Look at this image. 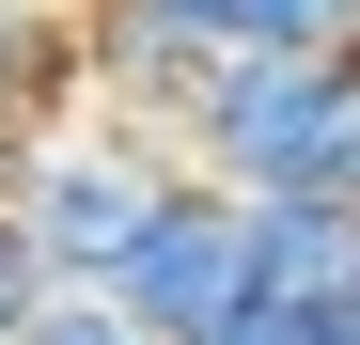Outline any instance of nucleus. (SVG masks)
Segmentation results:
<instances>
[{
	"mask_svg": "<svg viewBox=\"0 0 360 345\" xmlns=\"http://www.w3.org/2000/svg\"><path fill=\"white\" fill-rule=\"evenodd\" d=\"M172 172H188L172 126H141V110H63V126L32 142V172H16V220H32L47 282H110L126 236L172 204Z\"/></svg>",
	"mask_w": 360,
	"mask_h": 345,
	"instance_id": "obj_1",
	"label": "nucleus"
},
{
	"mask_svg": "<svg viewBox=\"0 0 360 345\" xmlns=\"http://www.w3.org/2000/svg\"><path fill=\"white\" fill-rule=\"evenodd\" d=\"M251 189H219V172H172V204L126 236V267H110V299H126L157 345H204L235 299H251Z\"/></svg>",
	"mask_w": 360,
	"mask_h": 345,
	"instance_id": "obj_2",
	"label": "nucleus"
},
{
	"mask_svg": "<svg viewBox=\"0 0 360 345\" xmlns=\"http://www.w3.org/2000/svg\"><path fill=\"white\" fill-rule=\"evenodd\" d=\"M251 267L282 282V299H360V204H345V189L251 204Z\"/></svg>",
	"mask_w": 360,
	"mask_h": 345,
	"instance_id": "obj_3",
	"label": "nucleus"
},
{
	"mask_svg": "<svg viewBox=\"0 0 360 345\" xmlns=\"http://www.w3.org/2000/svg\"><path fill=\"white\" fill-rule=\"evenodd\" d=\"M204 47H345L360 32V0H172Z\"/></svg>",
	"mask_w": 360,
	"mask_h": 345,
	"instance_id": "obj_4",
	"label": "nucleus"
},
{
	"mask_svg": "<svg viewBox=\"0 0 360 345\" xmlns=\"http://www.w3.org/2000/svg\"><path fill=\"white\" fill-rule=\"evenodd\" d=\"M16 345H157L126 299H110V282H47V299H32V330Z\"/></svg>",
	"mask_w": 360,
	"mask_h": 345,
	"instance_id": "obj_5",
	"label": "nucleus"
},
{
	"mask_svg": "<svg viewBox=\"0 0 360 345\" xmlns=\"http://www.w3.org/2000/svg\"><path fill=\"white\" fill-rule=\"evenodd\" d=\"M329 314H345V299H282V282H251L204 345H329Z\"/></svg>",
	"mask_w": 360,
	"mask_h": 345,
	"instance_id": "obj_6",
	"label": "nucleus"
},
{
	"mask_svg": "<svg viewBox=\"0 0 360 345\" xmlns=\"http://www.w3.org/2000/svg\"><path fill=\"white\" fill-rule=\"evenodd\" d=\"M32 299H47V251H32V220H16V204H0V345H16V330H32Z\"/></svg>",
	"mask_w": 360,
	"mask_h": 345,
	"instance_id": "obj_7",
	"label": "nucleus"
},
{
	"mask_svg": "<svg viewBox=\"0 0 360 345\" xmlns=\"http://www.w3.org/2000/svg\"><path fill=\"white\" fill-rule=\"evenodd\" d=\"M32 16H94V0H32Z\"/></svg>",
	"mask_w": 360,
	"mask_h": 345,
	"instance_id": "obj_8",
	"label": "nucleus"
}]
</instances>
